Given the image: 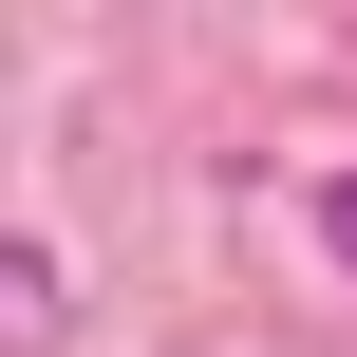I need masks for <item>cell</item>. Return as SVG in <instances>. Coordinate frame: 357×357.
Returning <instances> with one entry per match:
<instances>
[{"label":"cell","mask_w":357,"mask_h":357,"mask_svg":"<svg viewBox=\"0 0 357 357\" xmlns=\"http://www.w3.org/2000/svg\"><path fill=\"white\" fill-rule=\"evenodd\" d=\"M320 245H339V264H357V169H339V188H320Z\"/></svg>","instance_id":"6da1fadb"}]
</instances>
